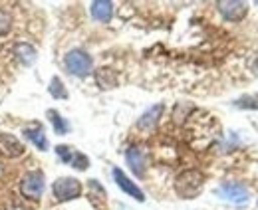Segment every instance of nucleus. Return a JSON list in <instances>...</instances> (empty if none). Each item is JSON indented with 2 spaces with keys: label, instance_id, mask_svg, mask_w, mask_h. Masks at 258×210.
Returning <instances> with one entry per match:
<instances>
[{
  "label": "nucleus",
  "instance_id": "dca6fc26",
  "mask_svg": "<svg viewBox=\"0 0 258 210\" xmlns=\"http://www.w3.org/2000/svg\"><path fill=\"white\" fill-rule=\"evenodd\" d=\"M96 80L97 84L101 86V88H115V84H117V78H115V74L109 69V67H101V69H97L96 74Z\"/></svg>",
  "mask_w": 258,
  "mask_h": 210
},
{
  "label": "nucleus",
  "instance_id": "f8f14e48",
  "mask_svg": "<svg viewBox=\"0 0 258 210\" xmlns=\"http://www.w3.org/2000/svg\"><path fill=\"white\" fill-rule=\"evenodd\" d=\"M14 54H16V58L20 63H24V65H32L36 58H38V54H36V48H34L32 44H28V42H18V44H14Z\"/></svg>",
  "mask_w": 258,
  "mask_h": 210
},
{
  "label": "nucleus",
  "instance_id": "4468645a",
  "mask_svg": "<svg viewBox=\"0 0 258 210\" xmlns=\"http://www.w3.org/2000/svg\"><path fill=\"white\" fill-rule=\"evenodd\" d=\"M163 113V105L159 103V105H153L151 109H147L143 115H141V119L137 121V127L139 129H153L155 125H157V121H159V117H161Z\"/></svg>",
  "mask_w": 258,
  "mask_h": 210
},
{
  "label": "nucleus",
  "instance_id": "f257e3e1",
  "mask_svg": "<svg viewBox=\"0 0 258 210\" xmlns=\"http://www.w3.org/2000/svg\"><path fill=\"white\" fill-rule=\"evenodd\" d=\"M205 186V175L197 169H189V171H183L177 180H175V190L181 198H195L201 194Z\"/></svg>",
  "mask_w": 258,
  "mask_h": 210
},
{
  "label": "nucleus",
  "instance_id": "423d86ee",
  "mask_svg": "<svg viewBox=\"0 0 258 210\" xmlns=\"http://www.w3.org/2000/svg\"><path fill=\"white\" fill-rule=\"evenodd\" d=\"M56 153H58V157L64 161L66 165H70V167H74V169H78V171H86V169L90 167V159H88L84 153L76 151L74 147L58 145V147H56Z\"/></svg>",
  "mask_w": 258,
  "mask_h": 210
},
{
  "label": "nucleus",
  "instance_id": "f3484780",
  "mask_svg": "<svg viewBox=\"0 0 258 210\" xmlns=\"http://www.w3.org/2000/svg\"><path fill=\"white\" fill-rule=\"evenodd\" d=\"M50 95L52 97H56V99H68V90L64 88V82L56 76V78H52V82H50Z\"/></svg>",
  "mask_w": 258,
  "mask_h": 210
},
{
  "label": "nucleus",
  "instance_id": "a211bd4d",
  "mask_svg": "<svg viewBox=\"0 0 258 210\" xmlns=\"http://www.w3.org/2000/svg\"><path fill=\"white\" fill-rule=\"evenodd\" d=\"M10 30H12V16L10 12L0 8V36H6Z\"/></svg>",
  "mask_w": 258,
  "mask_h": 210
},
{
  "label": "nucleus",
  "instance_id": "6ab92c4d",
  "mask_svg": "<svg viewBox=\"0 0 258 210\" xmlns=\"http://www.w3.org/2000/svg\"><path fill=\"white\" fill-rule=\"evenodd\" d=\"M252 101H256V103H254V107H258V95L254 97V99H252Z\"/></svg>",
  "mask_w": 258,
  "mask_h": 210
},
{
  "label": "nucleus",
  "instance_id": "1a4fd4ad",
  "mask_svg": "<svg viewBox=\"0 0 258 210\" xmlns=\"http://www.w3.org/2000/svg\"><path fill=\"white\" fill-rule=\"evenodd\" d=\"M113 179H115V184L125 192V194H129L131 198H135V200H139V202H143L145 200V194H143V190L133 182V180L129 179L127 175L121 171V169H113Z\"/></svg>",
  "mask_w": 258,
  "mask_h": 210
},
{
  "label": "nucleus",
  "instance_id": "f03ea898",
  "mask_svg": "<svg viewBox=\"0 0 258 210\" xmlns=\"http://www.w3.org/2000/svg\"><path fill=\"white\" fill-rule=\"evenodd\" d=\"M52 194L58 202L74 200L82 194V182L78 179H72V177H60L52 184Z\"/></svg>",
  "mask_w": 258,
  "mask_h": 210
},
{
  "label": "nucleus",
  "instance_id": "9d476101",
  "mask_svg": "<svg viewBox=\"0 0 258 210\" xmlns=\"http://www.w3.org/2000/svg\"><path fill=\"white\" fill-rule=\"evenodd\" d=\"M26 147L14 137V135H8V133H0V155L2 157H8V159H18L24 155Z\"/></svg>",
  "mask_w": 258,
  "mask_h": 210
},
{
  "label": "nucleus",
  "instance_id": "0eeeda50",
  "mask_svg": "<svg viewBox=\"0 0 258 210\" xmlns=\"http://www.w3.org/2000/svg\"><path fill=\"white\" fill-rule=\"evenodd\" d=\"M217 6H219V12L223 14V18L228 20V22H238L248 12L246 2H236V0H223Z\"/></svg>",
  "mask_w": 258,
  "mask_h": 210
},
{
  "label": "nucleus",
  "instance_id": "6e6552de",
  "mask_svg": "<svg viewBox=\"0 0 258 210\" xmlns=\"http://www.w3.org/2000/svg\"><path fill=\"white\" fill-rule=\"evenodd\" d=\"M125 159H127L129 169L137 177H143L145 175V169H147V153H145L143 147H139V145L129 147L127 153H125Z\"/></svg>",
  "mask_w": 258,
  "mask_h": 210
},
{
  "label": "nucleus",
  "instance_id": "9b49d317",
  "mask_svg": "<svg viewBox=\"0 0 258 210\" xmlns=\"http://www.w3.org/2000/svg\"><path fill=\"white\" fill-rule=\"evenodd\" d=\"M90 12H92L94 20H97V22H109L111 14H113V4L107 2V0H96V2H92Z\"/></svg>",
  "mask_w": 258,
  "mask_h": 210
},
{
  "label": "nucleus",
  "instance_id": "7ed1b4c3",
  "mask_svg": "<svg viewBox=\"0 0 258 210\" xmlns=\"http://www.w3.org/2000/svg\"><path fill=\"white\" fill-rule=\"evenodd\" d=\"M64 63L66 67H68V72L74 74V76H78V78L88 76L92 72V65H94L92 56L88 52H84V50H72V52H68Z\"/></svg>",
  "mask_w": 258,
  "mask_h": 210
},
{
  "label": "nucleus",
  "instance_id": "2eb2a0df",
  "mask_svg": "<svg viewBox=\"0 0 258 210\" xmlns=\"http://www.w3.org/2000/svg\"><path fill=\"white\" fill-rule=\"evenodd\" d=\"M48 119L52 123V127H54V131L58 133V135H66L68 131H70V125H68V121L58 113V111H54V109H48Z\"/></svg>",
  "mask_w": 258,
  "mask_h": 210
},
{
  "label": "nucleus",
  "instance_id": "20e7f679",
  "mask_svg": "<svg viewBox=\"0 0 258 210\" xmlns=\"http://www.w3.org/2000/svg\"><path fill=\"white\" fill-rule=\"evenodd\" d=\"M44 188H46V180H44V173L42 171H30L22 177L20 182V190L26 198H32L38 200L42 194H44Z\"/></svg>",
  "mask_w": 258,
  "mask_h": 210
},
{
  "label": "nucleus",
  "instance_id": "ddd939ff",
  "mask_svg": "<svg viewBox=\"0 0 258 210\" xmlns=\"http://www.w3.org/2000/svg\"><path fill=\"white\" fill-rule=\"evenodd\" d=\"M22 133H24V137H26L28 141H32L40 151H48V137H46V133H44V129H42L40 125L26 127Z\"/></svg>",
  "mask_w": 258,
  "mask_h": 210
},
{
  "label": "nucleus",
  "instance_id": "39448f33",
  "mask_svg": "<svg viewBox=\"0 0 258 210\" xmlns=\"http://www.w3.org/2000/svg\"><path fill=\"white\" fill-rule=\"evenodd\" d=\"M217 194L223 198V200H228L232 204H244L248 200V190L238 184V182H225L217 188Z\"/></svg>",
  "mask_w": 258,
  "mask_h": 210
}]
</instances>
